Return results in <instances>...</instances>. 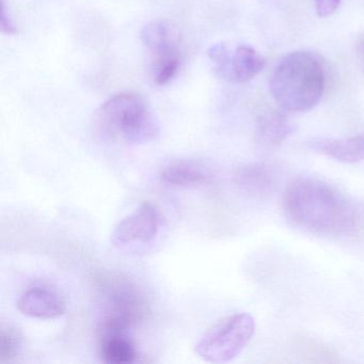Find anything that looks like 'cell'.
I'll return each instance as SVG.
<instances>
[{"label":"cell","instance_id":"cell-2","mask_svg":"<svg viewBox=\"0 0 364 364\" xmlns=\"http://www.w3.org/2000/svg\"><path fill=\"white\" fill-rule=\"evenodd\" d=\"M326 88V72L316 55L293 52L274 69L270 92L285 112H306L321 101Z\"/></svg>","mask_w":364,"mask_h":364},{"label":"cell","instance_id":"cell-16","mask_svg":"<svg viewBox=\"0 0 364 364\" xmlns=\"http://www.w3.org/2000/svg\"><path fill=\"white\" fill-rule=\"evenodd\" d=\"M21 336L18 330L8 323L0 327V362L12 363L20 355Z\"/></svg>","mask_w":364,"mask_h":364},{"label":"cell","instance_id":"cell-20","mask_svg":"<svg viewBox=\"0 0 364 364\" xmlns=\"http://www.w3.org/2000/svg\"><path fill=\"white\" fill-rule=\"evenodd\" d=\"M357 54L364 70V37L357 42Z\"/></svg>","mask_w":364,"mask_h":364},{"label":"cell","instance_id":"cell-19","mask_svg":"<svg viewBox=\"0 0 364 364\" xmlns=\"http://www.w3.org/2000/svg\"><path fill=\"white\" fill-rule=\"evenodd\" d=\"M0 20H1V31H3V33L8 36H14L18 33L16 22L12 18L9 10L7 9L5 0H1V18Z\"/></svg>","mask_w":364,"mask_h":364},{"label":"cell","instance_id":"cell-3","mask_svg":"<svg viewBox=\"0 0 364 364\" xmlns=\"http://www.w3.org/2000/svg\"><path fill=\"white\" fill-rule=\"evenodd\" d=\"M95 123L108 138L129 144H144L156 139L159 125L144 100L135 93L109 97L95 112Z\"/></svg>","mask_w":364,"mask_h":364},{"label":"cell","instance_id":"cell-14","mask_svg":"<svg viewBox=\"0 0 364 364\" xmlns=\"http://www.w3.org/2000/svg\"><path fill=\"white\" fill-rule=\"evenodd\" d=\"M142 43L154 56L178 48L173 29L165 21H153L142 28L140 33Z\"/></svg>","mask_w":364,"mask_h":364},{"label":"cell","instance_id":"cell-8","mask_svg":"<svg viewBox=\"0 0 364 364\" xmlns=\"http://www.w3.org/2000/svg\"><path fill=\"white\" fill-rule=\"evenodd\" d=\"M161 181L176 187H199L210 184L212 176L199 161L176 159L170 161L161 171Z\"/></svg>","mask_w":364,"mask_h":364},{"label":"cell","instance_id":"cell-7","mask_svg":"<svg viewBox=\"0 0 364 364\" xmlns=\"http://www.w3.org/2000/svg\"><path fill=\"white\" fill-rule=\"evenodd\" d=\"M18 309L26 316L48 319L65 314L67 304L56 291L46 287H33L21 296Z\"/></svg>","mask_w":364,"mask_h":364},{"label":"cell","instance_id":"cell-17","mask_svg":"<svg viewBox=\"0 0 364 364\" xmlns=\"http://www.w3.org/2000/svg\"><path fill=\"white\" fill-rule=\"evenodd\" d=\"M208 58L221 77L232 80V55L225 44L218 43L208 50Z\"/></svg>","mask_w":364,"mask_h":364},{"label":"cell","instance_id":"cell-1","mask_svg":"<svg viewBox=\"0 0 364 364\" xmlns=\"http://www.w3.org/2000/svg\"><path fill=\"white\" fill-rule=\"evenodd\" d=\"M283 210L291 225L323 237H349L362 227L359 208L331 185L313 176H298L287 184Z\"/></svg>","mask_w":364,"mask_h":364},{"label":"cell","instance_id":"cell-9","mask_svg":"<svg viewBox=\"0 0 364 364\" xmlns=\"http://www.w3.org/2000/svg\"><path fill=\"white\" fill-rule=\"evenodd\" d=\"M308 146L310 150L341 163L364 161V134L342 139H313L308 142Z\"/></svg>","mask_w":364,"mask_h":364},{"label":"cell","instance_id":"cell-10","mask_svg":"<svg viewBox=\"0 0 364 364\" xmlns=\"http://www.w3.org/2000/svg\"><path fill=\"white\" fill-rule=\"evenodd\" d=\"M234 181L240 188L255 197H267L276 187L274 171L263 163L240 166L236 169Z\"/></svg>","mask_w":364,"mask_h":364},{"label":"cell","instance_id":"cell-18","mask_svg":"<svg viewBox=\"0 0 364 364\" xmlns=\"http://www.w3.org/2000/svg\"><path fill=\"white\" fill-rule=\"evenodd\" d=\"M342 0H314L315 10L319 18L331 16L340 7Z\"/></svg>","mask_w":364,"mask_h":364},{"label":"cell","instance_id":"cell-4","mask_svg":"<svg viewBox=\"0 0 364 364\" xmlns=\"http://www.w3.org/2000/svg\"><path fill=\"white\" fill-rule=\"evenodd\" d=\"M255 318L248 313H236L215 323L196 344L197 355L213 363L235 359L252 340Z\"/></svg>","mask_w":364,"mask_h":364},{"label":"cell","instance_id":"cell-11","mask_svg":"<svg viewBox=\"0 0 364 364\" xmlns=\"http://www.w3.org/2000/svg\"><path fill=\"white\" fill-rule=\"evenodd\" d=\"M294 132V125L283 114L276 112H265L259 117L255 138L265 148H276Z\"/></svg>","mask_w":364,"mask_h":364},{"label":"cell","instance_id":"cell-12","mask_svg":"<svg viewBox=\"0 0 364 364\" xmlns=\"http://www.w3.org/2000/svg\"><path fill=\"white\" fill-rule=\"evenodd\" d=\"M101 360L107 364H129L137 360L135 344L129 334H116L99 338Z\"/></svg>","mask_w":364,"mask_h":364},{"label":"cell","instance_id":"cell-15","mask_svg":"<svg viewBox=\"0 0 364 364\" xmlns=\"http://www.w3.org/2000/svg\"><path fill=\"white\" fill-rule=\"evenodd\" d=\"M181 65V53L178 48L155 56L152 75L157 86L169 84L178 73Z\"/></svg>","mask_w":364,"mask_h":364},{"label":"cell","instance_id":"cell-6","mask_svg":"<svg viewBox=\"0 0 364 364\" xmlns=\"http://www.w3.org/2000/svg\"><path fill=\"white\" fill-rule=\"evenodd\" d=\"M159 210L153 204L144 202L114 227L112 242L121 248L150 244L159 234Z\"/></svg>","mask_w":364,"mask_h":364},{"label":"cell","instance_id":"cell-13","mask_svg":"<svg viewBox=\"0 0 364 364\" xmlns=\"http://www.w3.org/2000/svg\"><path fill=\"white\" fill-rule=\"evenodd\" d=\"M266 65V59L255 48L240 46L232 55V82H247L259 75Z\"/></svg>","mask_w":364,"mask_h":364},{"label":"cell","instance_id":"cell-5","mask_svg":"<svg viewBox=\"0 0 364 364\" xmlns=\"http://www.w3.org/2000/svg\"><path fill=\"white\" fill-rule=\"evenodd\" d=\"M146 306L141 296L127 281H114L107 285L103 301V312L97 325V336L129 334L141 321Z\"/></svg>","mask_w":364,"mask_h":364}]
</instances>
